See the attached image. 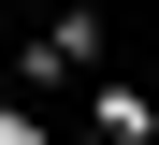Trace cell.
Instances as JSON below:
<instances>
[{"label": "cell", "instance_id": "6da1fadb", "mask_svg": "<svg viewBox=\"0 0 159 145\" xmlns=\"http://www.w3.org/2000/svg\"><path fill=\"white\" fill-rule=\"evenodd\" d=\"M87 58H101V15H58V29H43L29 58H15V73H43V87H72V73H87Z\"/></svg>", "mask_w": 159, "mask_h": 145}, {"label": "cell", "instance_id": "7a4b0ae2", "mask_svg": "<svg viewBox=\"0 0 159 145\" xmlns=\"http://www.w3.org/2000/svg\"><path fill=\"white\" fill-rule=\"evenodd\" d=\"M87 116H101V145H145V131H159V102H145V87H101Z\"/></svg>", "mask_w": 159, "mask_h": 145}, {"label": "cell", "instance_id": "3957f363", "mask_svg": "<svg viewBox=\"0 0 159 145\" xmlns=\"http://www.w3.org/2000/svg\"><path fill=\"white\" fill-rule=\"evenodd\" d=\"M0 145H43V116H15V102H0Z\"/></svg>", "mask_w": 159, "mask_h": 145}, {"label": "cell", "instance_id": "277c9868", "mask_svg": "<svg viewBox=\"0 0 159 145\" xmlns=\"http://www.w3.org/2000/svg\"><path fill=\"white\" fill-rule=\"evenodd\" d=\"M0 73H15V44H0Z\"/></svg>", "mask_w": 159, "mask_h": 145}]
</instances>
